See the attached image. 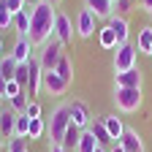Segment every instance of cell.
<instances>
[{
  "instance_id": "d590c367",
  "label": "cell",
  "mask_w": 152,
  "mask_h": 152,
  "mask_svg": "<svg viewBox=\"0 0 152 152\" xmlns=\"http://www.w3.org/2000/svg\"><path fill=\"white\" fill-rule=\"evenodd\" d=\"M139 3H141V6H144L147 11H152V0H139Z\"/></svg>"
},
{
  "instance_id": "603a6c76",
  "label": "cell",
  "mask_w": 152,
  "mask_h": 152,
  "mask_svg": "<svg viewBox=\"0 0 152 152\" xmlns=\"http://www.w3.org/2000/svg\"><path fill=\"white\" fill-rule=\"evenodd\" d=\"M30 101H33V98L27 95V90H22L19 95H14V98L8 101V106H11V111H16V114H25V109H27Z\"/></svg>"
},
{
  "instance_id": "f6af8a7d",
  "label": "cell",
  "mask_w": 152,
  "mask_h": 152,
  "mask_svg": "<svg viewBox=\"0 0 152 152\" xmlns=\"http://www.w3.org/2000/svg\"><path fill=\"white\" fill-rule=\"evenodd\" d=\"M27 152H30V149H27Z\"/></svg>"
},
{
  "instance_id": "ba28073f",
  "label": "cell",
  "mask_w": 152,
  "mask_h": 152,
  "mask_svg": "<svg viewBox=\"0 0 152 152\" xmlns=\"http://www.w3.org/2000/svg\"><path fill=\"white\" fill-rule=\"evenodd\" d=\"M95 16L90 8H82L79 14H76V33H79L82 38H90L92 33H95Z\"/></svg>"
},
{
  "instance_id": "ac0fdd59",
  "label": "cell",
  "mask_w": 152,
  "mask_h": 152,
  "mask_svg": "<svg viewBox=\"0 0 152 152\" xmlns=\"http://www.w3.org/2000/svg\"><path fill=\"white\" fill-rule=\"evenodd\" d=\"M82 128H76V125H71L68 130H65V136H63V149L65 152H76V147H79V139H82Z\"/></svg>"
},
{
  "instance_id": "f35d334b",
  "label": "cell",
  "mask_w": 152,
  "mask_h": 152,
  "mask_svg": "<svg viewBox=\"0 0 152 152\" xmlns=\"http://www.w3.org/2000/svg\"><path fill=\"white\" fill-rule=\"evenodd\" d=\"M3 149H6V141H3V139H0V152H3Z\"/></svg>"
},
{
  "instance_id": "30bf717a",
  "label": "cell",
  "mask_w": 152,
  "mask_h": 152,
  "mask_svg": "<svg viewBox=\"0 0 152 152\" xmlns=\"http://www.w3.org/2000/svg\"><path fill=\"white\" fill-rule=\"evenodd\" d=\"M44 87H46V92H49V95H63L71 84H68V82H65L57 71H46V73H44Z\"/></svg>"
},
{
  "instance_id": "7402d4cb",
  "label": "cell",
  "mask_w": 152,
  "mask_h": 152,
  "mask_svg": "<svg viewBox=\"0 0 152 152\" xmlns=\"http://www.w3.org/2000/svg\"><path fill=\"white\" fill-rule=\"evenodd\" d=\"M101 144H98V139L92 136V130L87 128L84 133H82V139H79V147H76V152H95Z\"/></svg>"
},
{
  "instance_id": "d6986e66",
  "label": "cell",
  "mask_w": 152,
  "mask_h": 152,
  "mask_svg": "<svg viewBox=\"0 0 152 152\" xmlns=\"http://www.w3.org/2000/svg\"><path fill=\"white\" fill-rule=\"evenodd\" d=\"M98 44L103 46V49H117L120 44H117V35H114V30L109 27V25H103L101 30H98Z\"/></svg>"
},
{
  "instance_id": "ab89813d",
  "label": "cell",
  "mask_w": 152,
  "mask_h": 152,
  "mask_svg": "<svg viewBox=\"0 0 152 152\" xmlns=\"http://www.w3.org/2000/svg\"><path fill=\"white\" fill-rule=\"evenodd\" d=\"M95 152H106V147H98V149H95Z\"/></svg>"
},
{
  "instance_id": "836d02e7",
  "label": "cell",
  "mask_w": 152,
  "mask_h": 152,
  "mask_svg": "<svg viewBox=\"0 0 152 152\" xmlns=\"http://www.w3.org/2000/svg\"><path fill=\"white\" fill-rule=\"evenodd\" d=\"M6 84H8V82H6V76L0 73V101H6Z\"/></svg>"
},
{
  "instance_id": "6da1fadb",
  "label": "cell",
  "mask_w": 152,
  "mask_h": 152,
  "mask_svg": "<svg viewBox=\"0 0 152 152\" xmlns=\"http://www.w3.org/2000/svg\"><path fill=\"white\" fill-rule=\"evenodd\" d=\"M54 19L57 11L52 8V3L46 0H38L35 6H30V44L41 49L49 38H54Z\"/></svg>"
},
{
  "instance_id": "b9f144b4",
  "label": "cell",
  "mask_w": 152,
  "mask_h": 152,
  "mask_svg": "<svg viewBox=\"0 0 152 152\" xmlns=\"http://www.w3.org/2000/svg\"><path fill=\"white\" fill-rule=\"evenodd\" d=\"M0 49H3V38H0Z\"/></svg>"
},
{
  "instance_id": "5bb4252c",
  "label": "cell",
  "mask_w": 152,
  "mask_h": 152,
  "mask_svg": "<svg viewBox=\"0 0 152 152\" xmlns=\"http://www.w3.org/2000/svg\"><path fill=\"white\" fill-rule=\"evenodd\" d=\"M14 125H16V111H11V106L8 109H0V139H14Z\"/></svg>"
},
{
  "instance_id": "1f68e13d",
  "label": "cell",
  "mask_w": 152,
  "mask_h": 152,
  "mask_svg": "<svg viewBox=\"0 0 152 152\" xmlns=\"http://www.w3.org/2000/svg\"><path fill=\"white\" fill-rule=\"evenodd\" d=\"M25 114H27L30 120H38V117H41V103H38V101H30L27 109H25Z\"/></svg>"
},
{
  "instance_id": "5b68a950",
  "label": "cell",
  "mask_w": 152,
  "mask_h": 152,
  "mask_svg": "<svg viewBox=\"0 0 152 152\" xmlns=\"http://www.w3.org/2000/svg\"><path fill=\"white\" fill-rule=\"evenodd\" d=\"M136 57H139V49L136 44H122L114 49V71L122 73V71H130V68H136Z\"/></svg>"
},
{
  "instance_id": "f546056e",
  "label": "cell",
  "mask_w": 152,
  "mask_h": 152,
  "mask_svg": "<svg viewBox=\"0 0 152 152\" xmlns=\"http://www.w3.org/2000/svg\"><path fill=\"white\" fill-rule=\"evenodd\" d=\"M6 152H27V139H11L8 141V147H6Z\"/></svg>"
},
{
  "instance_id": "4dcf8cb0",
  "label": "cell",
  "mask_w": 152,
  "mask_h": 152,
  "mask_svg": "<svg viewBox=\"0 0 152 152\" xmlns=\"http://www.w3.org/2000/svg\"><path fill=\"white\" fill-rule=\"evenodd\" d=\"M6 6H8L11 16H16L19 11H25V8H27V0H6Z\"/></svg>"
},
{
  "instance_id": "4fadbf2b",
  "label": "cell",
  "mask_w": 152,
  "mask_h": 152,
  "mask_svg": "<svg viewBox=\"0 0 152 152\" xmlns=\"http://www.w3.org/2000/svg\"><path fill=\"white\" fill-rule=\"evenodd\" d=\"M84 8H90L98 19H109L114 16V0H84Z\"/></svg>"
},
{
  "instance_id": "44dd1931",
  "label": "cell",
  "mask_w": 152,
  "mask_h": 152,
  "mask_svg": "<svg viewBox=\"0 0 152 152\" xmlns=\"http://www.w3.org/2000/svg\"><path fill=\"white\" fill-rule=\"evenodd\" d=\"M90 130H92V136L98 139V144H101V147H106V144H114V141H111V136H109V130L103 128V120H92Z\"/></svg>"
},
{
  "instance_id": "e575fe53",
  "label": "cell",
  "mask_w": 152,
  "mask_h": 152,
  "mask_svg": "<svg viewBox=\"0 0 152 152\" xmlns=\"http://www.w3.org/2000/svg\"><path fill=\"white\" fill-rule=\"evenodd\" d=\"M49 152H65L63 144H49Z\"/></svg>"
},
{
  "instance_id": "e0dca14e",
  "label": "cell",
  "mask_w": 152,
  "mask_h": 152,
  "mask_svg": "<svg viewBox=\"0 0 152 152\" xmlns=\"http://www.w3.org/2000/svg\"><path fill=\"white\" fill-rule=\"evenodd\" d=\"M11 27H14L19 35H22V38H27V35H30V6L14 16V25H11Z\"/></svg>"
},
{
  "instance_id": "3957f363",
  "label": "cell",
  "mask_w": 152,
  "mask_h": 152,
  "mask_svg": "<svg viewBox=\"0 0 152 152\" xmlns=\"http://www.w3.org/2000/svg\"><path fill=\"white\" fill-rule=\"evenodd\" d=\"M63 49H65V46H63L60 41H57V38H49V41H46L41 49H38V63H41L44 73H46V71H54V68H57L60 57L65 54Z\"/></svg>"
},
{
  "instance_id": "f1b7e54d",
  "label": "cell",
  "mask_w": 152,
  "mask_h": 152,
  "mask_svg": "<svg viewBox=\"0 0 152 152\" xmlns=\"http://www.w3.org/2000/svg\"><path fill=\"white\" fill-rule=\"evenodd\" d=\"M133 3H136V0H117V3H114V14H117V16L130 14L133 11Z\"/></svg>"
},
{
  "instance_id": "484cf974",
  "label": "cell",
  "mask_w": 152,
  "mask_h": 152,
  "mask_svg": "<svg viewBox=\"0 0 152 152\" xmlns=\"http://www.w3.org/2000/svg\"><path fill=\"white\" fill-rule=\"evenodd\" d=\"M16 68H19V63L14 60V57H6V60H0V73L6 76V82H11L14 76H16Z\"/></svg>"
},
{
  "instance_id": "7bdbcfd3",
  "label": "cell",
  "mask_w": 152,
  "mask_h": 152,
  "mask_svg": "<svg viewBox=\"0 0 152 152\" xmlns=\"http://www.w3.org/2000/svg\"><path fill=\"white\" fill-rule=\"evenodd\" d=\"M147 14H149V16H152V11H147Z\"/></svg>"
},
{
  "instance_id": "d4e9b609",
  "label": "cell",
  "mask_w": 152,
  "mask_h": 152,
  "mask_svg": "<svg viewBox=\"0 0 152 152\" xmlns=\"http://www.w3.org/2000/svg\"><path fill=\"white\" fill-rule=\"evenodd\" d=\"M54 71L60 73L68 84L73 82V65H71V60H68V54H63V57H60V63H57V68H54Z\"/></svg>"
},
{
  "instance_id": "8fae6325",
  "label": "cell",
  "mask_w": 152,
  "mask_h": 152,
  "mask_svg": "<svg viewBox=\"0 0 152 152\" xmlns=\"http://www.w3.org/2000/svg\"><path fill=\"white\" fill-rule=\"evenodd\" d=\"M33 49H35V46L30 44V38H22V35H19V38H16V44H14L11 57H14L19 65H25V63H30V60H33Z\"/></svg>"
},
{
  "instance_id": "ee69618b",
  "label": "cell",
  "mask_w": 152,
  "mask_h": 152,
  "mask_svg": "<svg viewBox=\"0 0 152 152\" xmlns=\"http://www.w3.org/2000/svg\"><path fill=\"white\" fill-rule=\"evenodd\" d=\"M114 3H117V0H114Z\"/></svg>"
},
{
  "instance_id": "74e56055",
  "label": "cell",
  "mask_w": 152,
  "mask_h": 152,
  "mask_svg": "<svg viewBox=\"0 0 152 152\" xmlns=\"http://www.w3.org/2000/svg\"><path fill=\"white\" fill-rule=\"evenodd\" d=\"M46 3H52V6H57V3H63V0H46Z\"/></svg>"
},
{
  "instance_id": "8d00e7d4",
  "label": "cell",
  "mask_w": 152,
  "mask_h": 152,
  "mask_svg": "<svg viewBox=\"0 0 152 152\" xmlns=\"http://www.w3.org/2000/svg\"><path fill=\"white\" fill-rule=\"evenodd\" d=\"M109 152H125V149H122V144H114V147H111Z\"/></svg>"
},
{
  "instance_id": "4316f807",
  "label": "cell",
  "mask_w": 152,
  "mask_h": 152,
  "mask_svg": "<svg viewBox=\"0 0 152 152\" xmlns=\"http://www.w3.org/2000/svg\"><path fill=\"white\" fill-rule=\"evenodd\" d=\"M44 133H46V122H44V117H38V120H30V133H27V139H30V141L41 139Z\"/></svg>"
},
{
  "instance_id": "9a60e30c",
  "label": "cell",
  "mask_w": 152,
  "mask_h": 152,
  "mask_svg": "<svg viewBox=\"0 0 152 152\" xmlns=\"http://www.w3.org/2000/svg\"><path fill=\"white\" fill-rule=\"evenodd\" d=\"M103 120V128L109 130V136H111V141L114 144H120V139H122V133L128 130L125 125H122V120L117 117V114H106V117H101Z\"/></svg>"
},
{
  "instance_id": "9c48e42d",
  "label": "cell",
  "mask_w": 152,
  "mask_h": 152,
  "mask_svg": "<svg viewBox=\"0 0 152 152\" xmlns=\"http://www.w3.org/2000/svg\"><path fill=\"white\" fill-rule=\"evenodd\" d=\"M114 87H125V90H139L141 87V71L130 68L122 73H114Z\"/></svg>"
},
{
  "instance_id": "7c38bea8",
  "label": "cell",
  "mask_w": 152,
  "mask_h": 152,
  "mask_svg": "<svg viewBox=\"0 0 152 152\" xmlns=\"http://www.w3.org/2000/svg\"><path fill=\"white\" fill-rule=\"evenodd\" d=\"M106 25L114 30V35H117V44H120V46H122V44H128V38H130V25H128V16H117V14H114Z\"/></svg>"
},
{
  "instance_id": "83f0119b",
  "label": "cell",
  "mask_w": 152,
  "mask_h": 152,
  "mask_svg": "<svg viewBox=\"0 0 152 152\" xmlns=\"http://www.w3.org/2000/svg\"><path fill=\"white\" fill-rule=\"evenodd\" d=\"M11 25H14V16H11L8 6H6V0H0V30H6Z\"/></svg>"
},
{
  "instance_id": "60d3db41",
  "label": "cell",
  "mask_w": 152,
  "mask_h": 152,
  "mask_svg": "<svg viewBox=\"0 0 152 152\" xmlns=\"http://www.w3.org/2000/svg\"><path fill=\"white\" fill-rule=\"evenodd\" d=\"M27 3H33V6H35V3H38V0H27Z\"/></svg>"
},
{
  "instance_id": "d6a6232c",
  "label": "cell",
  "mask_w": 152,
  "mask_h": 152,
  "mask_svg": "<svg viewBox=\"0 0 152 152\" xmlns=\"http://www.w3.org/2000/svg\"><path fill=\"white\" fill-rule=\"evenodd\" d=\"M19 92H22V87H19V84H16L14 79H11V82L6 84V101H11L14 95H19Z\"/></svg>"
},
{
  "instance_id": "2e32d148",
  "label": "cell",
  "mask_w": 152,
  "mask_h": 152,
  "mask_svg": "<svg viewBox=\"0 0 152 152\" xmlns=\"http://www.w3.org/2000/svg\"><path fill=\"white\" fill-rule=\"evenodd\" d=\"M120 144H122V149L125 152H144V144H141V136H139V133L136 130H125L122 133V139H120Z\"/></svg>"
},
{
  "instance_id": "7a4b0ae2",
  "label": "cell",
  "mask_w": 152,
  "mask_h": 152,
  "mask_svg": "<svg viewBox=\"0 0 152 152\" xmlns=\"http://www.w3.org/2000/svg\"><path fill=\"white\" fill-rule=\"evenodd\" d=\"M68 128H71V109H68V101H65V103H57L52 109V120L46 125L52 144H63V136H65Z\"/></svg>"
},
{
  "instance_id": "277c9868",
  "label": "cell",
  "mask_w": 152,
  "mask_h": 152,
  "mask_svg": "<svg viewBox=\"0 0 152 152\" xmlns=\"http://www.w3.org/2000/svg\"><path fill=\"white\" fill-rule=\"evenodd\" d=\"M144 101V95H141V87L139 90H125V87H114V103H117L120 111L130 114V111H139Z\"/></svg>"
},
{
  "instance_id": "cb8c5ba5",
  "label": "cell",
  "mask_w": 152,
  "mask_h": 152,
  "mask_svg": "<svg viewBox=\"0 0 152 152\" xmlns=\"http://www.w3.org/2000/svg\"><path fill=\"white\" fill-rule=\"evenodd\" d=\"M27 133H30V117H27V114H16L14 136H16V139H27Z\"/></svg>"
},
{
  "instance_id": "ffe728a7",
  "label": "cell",
  "mask_w": 152,
  "mask_h": 152,
  "mask_svg": "<svg viewBox=\"0 0 152 152\" xmlns=\"http://www.w3.org/2000/svg\"><path fill=\"white\" fill-rule=\"evenodd\" d=\"M136 49L144 52V54H152V27H141L139 30V41H136Z\"/></svg>"
},
{
  "instance_id": "52a82bcc",
  "label": "cell",
  "mask_w": 152,
  "mask_h": 152,
  "mask_svg": "<svg viewBox=\"0 0 152 152\" xmlns=\"http://www.w3.org/2000/svg\"><path fill=\"white\" fill-rule=\"evenodd\" d=\"M54 38L63 46H68L73 41V22H71V16L63 14V11H57V19H54Z\"/></svg>"
},
{
  "instance_id": "8992f818",
  "label": "cell",
  "mask_w": 152,
  "mask_h": 152,
  "mask_svg": "<svg viewBox=\"0 0 152 152\" xmlns=\"http://www.w3.org/2000/svg\"><path fill=\"white\" fill-rule=\"evenodd\" d=\"M68 109H71V125L82 128V130H87L92 125V111H90V106L84 101H79V98L68 101Z\"/></svg>"
}]
</instances>
